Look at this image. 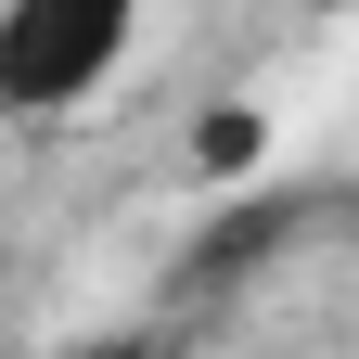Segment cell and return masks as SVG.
Here are the masks:
<instances>
[{
	"mask_svg": "<svg viewBox=\"0 0 359 359\" xmlns=\"http://www.w3.org/2000/svg\"><path fill=\"white\" fill-rule=\"evenodd\" d=\"M128 52H142V13H128V0H13V13H0V103L65 116Z\"/></svg>",
	"mask_w": 359,
	"mask_h": 359,
	"instance_id": "6da1fadb",
	"label": "cell"
},
{
	"mask_svg": "<svg viewBox=\"0 0 359 359\" xmlns=\"http://www.w3.org/2000/svg\"><path fill=\"white\" fill-rule=\"evenodd\" d=\"M295 244V205L283 193H244V205H205V231L180 244V269H167V308H205V295H231V283H257L269 257Z\"/></svg>",
	"mask_w": 359,
	"mask_h": 359,
	"instance_id": "7a4b0ae2",
	"label": "cell"
},
{
	"mask_svg": "<svg viewBox=\"0 0 359 359\" xmlns=\"http://www.w3.org/2000/svg\"><path fill=\"white\" fill-rule=\"evenodd\" d=\"M180 154H193L205 205H244V193H257V167H269V116H257V103H205Z\"/></svg>",
	"mask_w": 359,
	"mask_h": 359,
	"instance_id": "3957f363",
	"label": "cell"
},
{
	"mask_svg": "<svg viewBox=\"0 0 359 359\" xmlns=\"http://www.w3.org/2000/svg\"><path fill=\"white\" fill-rule=\"evenodd\" d=\"M77 359H167L154 334H103V346H77Z\"/></svg>",
	"mask_w": 359,
	"mask_h": 359,
	"instance_id": "277c9868",
	"label": "cell"
}]
</instances>
